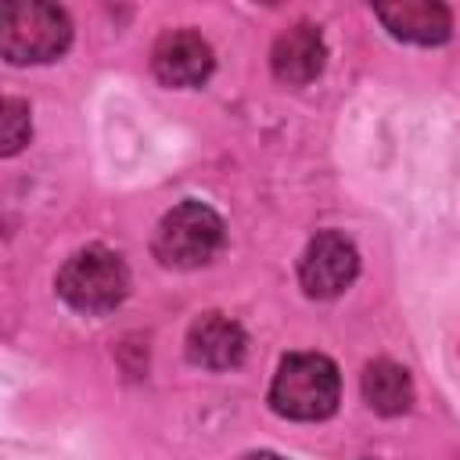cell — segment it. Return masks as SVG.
<instances>
[{
	"mask_svg": "<svg viewBox=\"0 0 460 460\" xmlns=\"http://www.w3.org/2000/svg\"><path fill=\"white\" fill-rule=\"evenodd\" d=\"M129 291V270L111 248H83L58 273V295L79 313H108Z\"/></svg>",
	"mask_w": 460,
	"mask_h": 460,
	"instance_id": "cell-3",
	"label": "cell"
},
{
	"mask_svg": "<svg viewBox=\"0 0 460 460\" xmlns=\"http://www.w3.org/2000/svg\"><path fill=\"white\" fill-rule=\"evenodd\" d=\"M323 58H327V47H323L320 29L309 25V22H298L288 32L277 36L273 54H270V65H273V75L280 83L305 86V83H313L320 75Z\"/></svg>",
	"mask_w": 460,
	"mask_h": 460,
	"instance_id": "cell-8",
	"label": "cell"
},
{
	"mask_svg": "<svg viewBox=\"0 0 460 460\" xmlns=\"http://www.w3.org/2000/svg\"><path fill=\"white\" fill-rule=\"evenodd\" d=\"M341 377L338 367L320 352H291L277 367L270 406L288 420H323L338 410Z\"/></svg>",
	"mask_w": 460,
	"mask_h": 460,
	"instance_id": "cell-1",
	"label": "cell"
},
{
	"mask_svg": "<svg viewBox=\"0 0 460 460\" xmlns=\"http://www.w3.org/2000/svg\"><path fill=\"white\" fill-rule=\"evenodd\" d=\"M151 68L165 86H201L212 75V47L190 29H172L155 43Z\"/></svg>",
	"mask_w": 460,
	"mask_h": 460,
	"instance_id": "cell-6",
	"label": "cell"
},
{
	"mask_svg": "<svg viewBox=\"0 0 460 460\" xmlns=\"http://www.w3.org/2000/svg\"><path fill=\"white\" fill-rule=\"evenodd\" d=\"M223 244V219L201 201L172 205L155 230V255L165 266L194 270L205 266Z\"/></svg>",
	"mask_w": 460,
	"mask_h": 460,
	"instance_id": "cell-4",
	"label": "cell"
},
{
	"mask_svg": "<svg viewBox=\"0 0 460 460\" xmlns=\"http://www.w3.org/2000/svg\"><path fill=\"white\" fill-rule=\"evenodd\" d=\"M72 43V22L61 7L40 0L4 4L0 11V50L11 65L54 61Z\"/></svg>",
	"mask_w": 460,
	"mask_h": 460,
	"instance_id": "cell-2",
	"label": "cell"
},
{
	"mask_svg": "<svg viewBox=\"0 0 460 460\" xmlns=\"http://www.w3.org/2000/svg\"><path fill=\"white\" fill-rule=\"evenodd\" d=\"M244 349H248V338H244L241 323L223 313H205L187 331V356H190V363H198L205 370L237 367L244 359Z\"/></svg>",
	"mask_w": 460,
	"mask_h": 460,
	"instance_id": "cell-7",
	"label": "cell"
},
{
	"mask_svg": "<svg viewBox=\"0 0 460 460\" xmlns=\"http://www.w3.org/2000/svg\"><path fill=\"white\" fill-rule=\"evenodd\" d=\"M244 460H284V456H277V453H252V456H244Z\"/></svg>",
	"mask_w": 460,
	"mask_h": 460,
	"instance_id": "cell-12",
	"label": "cell"
},
{
	"mask_svg": "<svg viewBox=\"0 0 460 460\" xmlns=\"http://www.w3.org/2000/svg\"><path fill=\"white\" fill-rule=\"evenodd\" d=\"M363 399L381 417H395V413L410 410V402H413V381H410V374L399 363L374 359L363 370Z\"/></svg>",
	"mask_w": 460,
	"mask_h": 460,
	"instance_id": "cell-10",
	"label": "cell"
},
{
	"mask_svg": "<svg viewBox=\"0 0 460 460\" xmlns=\"http://www.w3.org/2000/svg\"><path fill=\"white\" fill-rule=\"evenodd\" d=\"M0 111H4V115H0V151H4V155H18V151L29 144V133H32L29 104L18 101V97H7Z\"/></svg>",
	"mask_w": 460,
	"mask_h": 460,
	"instance_id": "cell-11",
	"label": "cell"
},
{
	"mask_svg": "<svg viewBox=\"0 0 460 460\" xmlns=\"http://www.w3.org/2000/svg\"><path fill=\"white\" fill-rule=\"evenodd\" d=\"M359 273V255H356V244L338 234V230H323L316 234L305 252H302V262H298V280L305 288V295L313 298H334L341 295Z\"/></svg>",
	"mask_w": 460,
	"mask_h": 460,
	"instance_id": "cell-5",
	"label": "cell"
},
{
	"mask_svg": "<svg viewBox=\"0 0 460 460\" xmlns=\"http://www.w3.org/2000/svg\"><path fill=\"white\" fill-rule=\"evenodd\" d=\"M374 14L381 25L406 43H446L449 40V11L431 0H399V4H377Z\"/></svg>",
	"mask_w": 460,
	"mask_h": 460,
	"instance_id": "cell-9",
	"label": "cell"
}]
</instances>
